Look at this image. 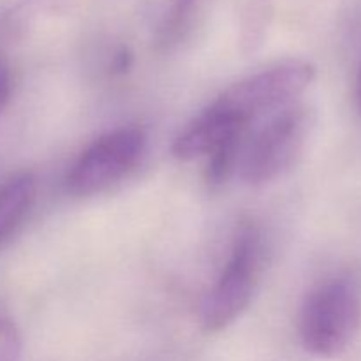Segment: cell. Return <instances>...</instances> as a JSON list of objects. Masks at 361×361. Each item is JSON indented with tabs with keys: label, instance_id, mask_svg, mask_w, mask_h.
Masks as SVG:
<instances>
[{
	"label": "cell",
	"instance_id": "2",
	"mask_svg": "<svg viewBox=\"0 0 361 361\" xmlns=\"http://www.w3.org/2000/svg\"><path fill=\"white\" fill-rule=\"evenodd\" d=\"M316 78V67L305 60H289L252 74L226 88L210 106L233 127L247 129L257 116L291 106Z\"/></svg>",
	"mask_w": 361,
	"mask_h": 361
},
{
	"label": "cell",
	"instance_id": "9",
	"mask_svg": "<svg viewBox=\"0 0 361 361\" xmlns=\"http://www.w3.org/2000/svg\"><path fill=\"white\" fill-rule=\"evenodd\" d=\"M21 360V335L14 321L0 314V361Z\"/></svg>",
	"mask_w": 361,
	"mask_h": 361
},
{
	"label": "cell",
	"instance_id": "10",
	"mask_svg": "<svg viewBox=\"0 0 361 361\" xmlns=\"http://www.w3.org/2000/svg\"><path fill=\"white\" fill-rule=\"evenodd\" d=\"M11 99V78L6 66L0 62V111L7 106Z\"/></svg>",
	"mask_w": 361,
	"mask_h": 361
},
{
	"label": "cell",
	"instance_id": "6",
	"mask_svg": "<svg viewBox=\"0 0 361 361\" xmlns=\"http://www.w3.org/2000/svg\"><path fill=\"white\" fill-rule=\"evenodd\" d=\"M35 176L18 171L0 183V243L16 233L35 200Z\"/></svg>",
	"mask_w": 361,
	"mask_h": 361
},
{
	"label": "cell",
	"instance_id": "3",
	"mask_svg": "<svg viewBox=\"0 0 361 361\" xmlns=\"http://www.w3.org/2000/svg\"><path fill=\"white\" fill-rule=\"evenodd\" d=\"M314 122V111L307 106L282 108L243 147L242 178L249 185H267L286 175L305 150Z\"/></svg>",
	"mask_w": 361,
	"mask_h": 361
},
{
	"label": "cell",
	"instance_id": "4",
	"mask_svg": "<svg viewBox=\"0 0 361 361\" xmlns=\"http://www.w3.org/2000/svg\"><path fill=\"white\" fill-rule=\"evenodd\" d=\"M263 263V242L256 226L245 224L236 235L231 256L201 305V326L217 334L235 323L252 302Z\"/></svg>",
	"mask_w": 361,
	"mask_h": 361
},
{
	"label": "cell",
	"instance_id": "1",
	"mask_svg": "<svg viewBox=\"0 0 361 361\" xmlns=\"http://www.w3.org/2000/svg\"><path fill=\"white\" fill-rule=\"evenodd\" d=\"M361 328V284L353 274L331 277L305 298L300 341L307 353L335 358L348 351Z\"/></svg>",
	"mask_w": 361,
	"mask_h": 361
},
{
	"label": "cell",
	"instance_id": "8",
	"mask_svg": "<svg viewBox=\"0 0 361 361\" xmlns=\"http://www.w3.org/2000/svg\"><path fill=\"white\" fill-rule=\"evenodd\" d=\"M268 18H270L268 0H249L243 14V44L247 49H256L261 44Z\"/></svg>",
	"mask_w": 361,
	"mask_h": 361
},
{
	"label": "cell",
	"instance_id": "11",
	"mask_svg": "<svg viewBox=\"0 0 361 361\" xmlns=\"http://www.w3.org/2000/svg\"><path fill=\"white\" fill-rule=\"evenodd\" d=\"M356 99H358V106L361 109V69H360V76H358V88H356Z\"/></svg>",
	"mask_w": 361,
	"mask_h": 361
},
{
	"label": "cell",
	"instance_id": "5",
	"mask_svg": "<svg viewBox=\"0 0 361 361\" xmlns=\"http://www.w3.org/2000/svg\"><path fill=\"white\" fill-rule=\"evenodd\" d=\"M147 147L141 127H120L95 140L67 173V190L74 196H92L122 180L140 162Z\"/></svg>",
	"mask_w": 361,
	"mask_h": 361
},
{
	"label": "cell",
	"instance_id": "7",
	"mask_svg": "<svg viewBox=\"0 0 361 361\" xmlns=\"http://www.w3.org/2000/svg\"><path fill=\"white\" fill-rule=\"evenodd\" d=\"M196 6L197 0H173L159 30V42L162 46H169L178 41L180 35L192 20Z\"/></svg>",
	"mask_w": 361,
	"mask_h": 361
}]
</instances>
